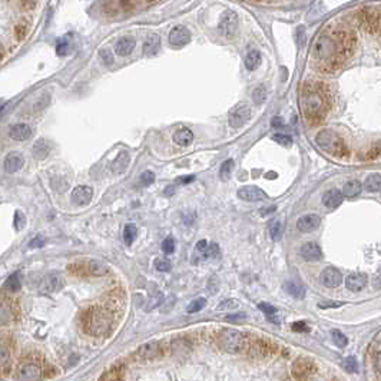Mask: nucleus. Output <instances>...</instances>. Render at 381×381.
I'll return each mask as SVG.
<instances>
[{"label":"nucleus","mask_w":381,"mask_h":381,"mask_svg":"<svg viewBox=\"0 0 381 381\" xmlns=\"http://www.w3.org/2000/svg\"><path fill=\"white\" fill-rule=\"evenodd\" d=\"M244 318H247L245 314H237V315H229V317H227V321H238V319Z\"/></svg>","instance_id":"nucleus-58"},{"label":"nucleus","mask_w":381,"mask_h":381,"mask_svg":"<svg viewBox=\"0 0 381 381\" xmlns=\"http://www.w3.org/2000/svg\"><path fill=\"white\" fill-rule=\"evenodd\" d=\"M271 124H272V126H274V128H282V126H284V121H282L279 116H275V118L271 121Z\"/></svg>","instance_id":"nucleus-57"},{"label":"nucleus","mask_w":381,"mask_h":381,"mask_svg":"<svg viewBox=\"0 0 381 381\" xmlns=\"http://www.w3.org/2000/svg\"><path fill=\"white\" fill-rule=\"evenodd\" d=\"M238 196L242 201L248 202H258V201H265L268 195L258 186H244L238 191Z\"/></svg>","instance_id":"nucleus-11"},{"label":"nucleus","mask_w":381,"mask_h":381,"mask_svg":"<svg viewBox=\"0 0 381 381\" xmlns=\"http://www.w3.org/2000/svg\"><path fill=\"white\" fill-rule=\"evenodd\" d=\"M51 144L46 141V139H39L36 144L33 145V156L36 158V159H45L48 155L51 154Z\"/></svg>","instance_id":"nucleus-27"},{"label":"nucleus","mask_w":381,"mask_h":381,"mask_svg":"<svg viewBox=\"0 0 381 381\" xmlns=\"http://www.w3.org/2000/svg\"><path fill=\"white\" fill-rule=\"evenodd\" d=\"M162 251H164V254H166V255L174 254V251H175V241H174V238L168 237L166 239L162 241Z\"/></svg>","instance_id":"nucleus-48"},{"label":"nucleus","mask_w":381,"mask_h":381,"mask_svg":"<svg viewBox=\"0 0 381 381\" xmlns=\"http://www.w3.org/2000/svg\"><path fill=\"white\" fill-rule=\"evenodd\" d=\"M11 360V354L9 350L3 345H0V368H5L8 365V362Z\"/></svg>","instance_id":"nucleus-50"},{"label":"nucleus","mask_w":381,"mask_h":381,"mask_svg":"<svg viewBox=\"0 0 381 381\" xmlns=\"http://www.w3.org/2000/svg\"><path fill=\"white\" fill-rule=\"evenodd\" d=\"M48 103H49V95H43L41 99L35 103V106H33V111H35V112H39V111L45 109V108L48 106Z\"/></svg>","instance_id":"nucleus-51"},{"label":"nucleus","mask_w":381,"mask_h":381,"mask_svg":"<svg viewBox=\"0 0 381 381\" xmlns=\"http://www.w3.org/2000/svg\"><path fill=\"white\" fill-rule=\"evenodd\" d=\"M25 164V159H23V156H22L19 152H11V154H8V156L5 158V171L8 172V174H15V172H18L19 169H22V166Z\"/></svg>","instance_id":"nucleus-19"},{"label":"nucleus","mask_w":381,"mask_h":381,"mask_svg":"<svg viewBox=\"0 0 381 381\" xmlns=\"http://www.w3.org/2000/svg\"><path fill=\"white\" fill-rule=\"evenodd\" d=\"M351 43L350 35L345 32H340L335 36L321 35L318 41L315 42L312 55L324 66H335L338 65L341 56L347 55Z\"/></svg>","instance_id":"nucleus-1"},{"label":"nucleus","mask_w":381,"mask_h":381,"mask_svg":"<svg viewBox=\"0 0 381 381\" xmlns=\"http://www.w3.org/2000/svg\"><path fill=\"white\" fill-rule=\"evenodd\" d=\"M159 354H161V347L158 342H146L136 351V355L144 360H154Z\"/></svg>","instance_id":"nucleus-20"},{"label":"nucleus","mask_w":381,"mask_h":381,"mask_svg":"<svg viewBox=\"0 0 381 381\" xmlns=\"http://www.w3.org/2000/svg\"><path fill=\"white\" fill-rule=\"evenodd\" d=\"M192 141H194V134L189 129H186V128L178 131L174 135V142L176 145H179V146H188V145L192 144Z\"/></svg>","instance_id":"nucleus-31"},{"label":"nucleus","mask_w":381,"mask_h":381,"mask_svg":"<svg viewBox=\"0 0 381 381\" xmlns=\"http://www.w3.org/2000/svg\"><path fill=\"white\" fill-rule=\"evenodd\" d=\"M272 139L275 142H278L279 145H282V146H289V145L292 144V138L289 135L285 134H275L272 136Z\"/></svg>","instance_id":"nucleus-49"},{"label":"nucleus","mask_w":381,"mask_h":381,"mask_svg":"<svg viewBox=\"0 0 381 381\" xmlns=\"http://www.w3.org/2000/svg\"><path fill=\"white\" fill-rule=\"evenodd\" d=\"M341 365H342L344 370L348 371V372H355V371H357V360H355L354 357H347V358H344Z\"/></svg>","instance_id":"nucleus-46"},{"label":"nucleus","mask_w":381,"mask_h":381,"mask_svg":"<svg viewBox=\"0 0 381 381\" xmlns=\"http://www.w3.org/2000/svg\"><path fill=\"white\" fill-rule=\"evenodd\" d=\"M205 304H206L205 298H196L194 299L189 305H188L186 311H188V314H195V312H199L201 309L204 308V307H205Z\"/></svg>","instance_id":"nucleus-43"},{"label":"nucleus","mask_w":381,"mask_h":381,"mask_svg":"<svg viewBox=\"0 0 381 381\" xmlns=\"http://www.w3.org/2000/svg\"><path fill=\"white\" fill-rule=\"evenodd\" d=\"M248 338L237 330L232 328H225L219 332L218 335V344L221 348H224L228 352H239L245 350Z\"/></svg>","instance_id":"nucleus-4"},{"label":"nucleus","mask_w":381,"mask_h":381,"mask_svg":"<svg viewBox=\"0 0 381 381\" xmlns=\"http://www.w3.org/2000/svg\"><path fill=\"white\" fill-rule=\"evenodd\" d=\"M262 209H265V211H261L262 214H271V212H274L275 211V206H271V208H262Z\"/></svg>","instance_id":"nucleus-61"},{"label":"nucleus","mask_w":381,"mask_h":381,"mask_svg":"<svg viewBox=\"0 0 381 381\" xmlns=\"http://www.w3.org/2000/svg\"><path fill=\"white\" fill-rule=\"evenodd\" d=\"M292 330L294 331H308V327L305 325V322H295L292 325Z\"/></svg>","instance_id":"nucleus-56"},{"label":"nucleus","mask_w":381,"mask_h":381,"mask_svg":"<svg viewBox=\"0 0 381 381\" xmlns=\"http://www.w3.org/2000/svg\"><path fill=\"white\" fill-rule=\"evenodd\" d=\"M338 305H341L338 302H325V304H319L321 308H330V307H338Z\"/></svg>","instance_id":"nucleus-59"},{"label":"nucleus","mask_w":381,"mask_h":381,"mask_svg":"<svg viewBox=\"0 0 381 381\" xmlns=\"http://www.w3.org/2000/svg\"><path fill=\"white\" fill-rule=\"evenodd\" d=\"M155 268L158 271H161V272H168V271H171L172 264L168 259H165V258H156L155 259Z\"/></svg>","instance_id":"nucleus-44"},{"label":"nucleus","mask_w":381,"mask_h":381,"mask_svg":"<svg viewBox=\"0 0 381 381\" xmlns=\"http://www.w3.org/2000/svg\"><path fill=\"white\" fill-rule=\"evenodd\" d=\"M319 224L321 218L317 214H307L297 221V229L299 232H312L319 227Z\"/></svg>","instance_id":"nucleus-16"},{"label":"nucleus","mask_w":381,"mask_h":381,"mask_svg":"<svg viewBox=\"0 0 381 381\" xmlns=\"http://www.w3.org/2000/svg\"><path fill=\"white\" fill-rule=\"evenodd\" d=\"M342 201H344V196L341 194V191L335 189V188L327 191L324 194V196H322V204L327 206V208H331V209L340 206L342 204Z\"/></svg>","instance_id":"nucleus-22"},{"label":"nucleus","mask_w":381,"mask_h":381,"mask_svg":"<svg viewBox=\"0 0 381 381\" xmlns=\"http://www.w3.org/2000/svg\"><path fill=\"white\" fill-rule=\"evenodd\" d=\"M69 269L71 272L75 274V275H88V268H86V264L85 262H76V264H72L69 265Z\"/></svg>","instance_id":"nucleus-45"},{"label":"nucleus","mask_w":381,"mask_h":381,"mask_svg":"<svg viewBox=\"0 0 381 381\" xmlns=\"http://www.w3.org/2000/svg\"><path fill=\"white\" fill-rule=\"evenodd\" d=\"M261 65V53L258 51H249L245 56V68L248 71H255Z\"/></svg>","instance_id":"nucleus-35"},{"label":"nucleus","mask_w":381,"mask_h":381,"mask_svg":"<svg viewBox=\"0 0 381 381\" xmlns=\"http://www.w3.org/2000/svg\"><path fill=\"white\" fill-rule=\"evenodd\" d=\"M361 189H362V185H361L360 181H350V182H347L344 188H342V196H345V198H354V196H357L361 192Z\"/></svg>","instance_id":"nucleus-33"},{"label":"nucleus","mask_w":381,"mask_h":381,"mask_svg":"<svg viewBox=\"0 0 381 381\" xmlns=\"http://www.w3.org/2000/svg\"><path fill=\"white\" fill-rule=\"evenodd\" d=\"M347 288L351 291H360L367 285V275L360 274V272H354L347 277Z\"/></svg>","instance_id":"nucleus-23"},{"label":"nucleus","mask_w":381,"mask_h":381,"mask_svg":"<svg viewBox=\"0 0 381 381\" xmlns=\"http://www.w3.org/2000/svg\"><path fill=\"white\" fill-rule=\"evenodd\" d=\"M258 308L261 309L264 314H265V317H267L271 322H274V324H279V317H278V309L275 308L274 305H271V304H268V302H261L259 305H258Z\"/></svg>","instance_id":"nucleus-32"},{"label":"nucleus","mask_w":381,"mask_h":381,"mask_svg":"<svg viewBox=\"0 0 381 381\" xmlns=\"http://www.w3.org/2000/svg\"><path fill=\"white\" fill-rule=\"evenodd\" d=\"M191 181H194V176H186V178H181L179 179V182H182V184H188Z\"/></svg>","instance_id":"nucleus-60"},{"label":"nucleus","mask_w":381,"mask_h":381,"mask_svg":"<svg viewBox=\"0 0 381 381\" xmlns=\"http://www.w3.org/2000/svg\"><path fill=\"white\" fill-rule=\"evenodd\" d=\"M277 344L271 342L268 340H262V338H257L254 341H249L247 342L248 354L255 357V358H267V357H271L277 352Z\"/></svg>","instance_id":"nucleus-7"},{"label":"nucleus","mask_w":381,"mask_h":381,"mask_svg":"<svg viewBox=\"0 0 381 381\" xmlns=\"http://www.w3.org/2000/svg\"><path fill=\"white\" fill-rule=\"evenodd\" d=\"M331 335H332V341H334V344H335L337 347H340V348L347 347L348 338H347L340 330H332L331 331Z\"/></svg>","instance_id":"nucleus-42"},{"label":"nucleus","mask_w":381,"mask_h":381,"mask_svg":"<svg viewBox=\"0 0 381 381\" xmlns=\"http://www.w3.org/2000/svg\"><path fill=\"white\" fill-rule=\"evenodd\" d=\"M43 244H45V239H43L41 235H38V237L32 239L31 244H29V247L31 248H41V247H43Z\"/></svg>","instance_id":"nucleus-55"},{"label":"nucleus","mask_w":381,"mask_h":381,"mask_svg":"<svg viewBox=\"0 0 381 381\" xmlns=\"http://www.w3.org/2000/svg\"><path fill=\"white\" fill-rule=\"evenodd\" d=\"M299 255L305 261L312 262V261H319L322 258V252H321V248L315 242H307L299 248Z\"/></svg>","instance_id":"nucleus-18"},{"label":"nucleus","mask_w":381,"mask_h":381,"mask_svg":"<svg viewBox=\"0 0 381 381\" xmlns=\"http://www.w3.org/2000/svg\"><path fill=\"white\" fill-rule=\"evenodd\" d=\"M41 367L35 362H28V364L22 365L19 374H18V380L19 381H41Z\"/></svg>","instance_id":"nucleus-13"},{"label":"nucleus","mask_w":381,"mask_h":381,"mask_svg":"<svg viewBox=\"0 0 381 381\" xmlns=\"http://www.w3.org/2000/svg\"><path fill=\"white\" fill-rule=\"evenodd\" d=\"M101 59H102L103 65H106V66H111L112 63H114V58H112V53L109 51H106V49H103L101 51Z\"/></svg>","instance_id":"nucleus-52"},{"label":"nucleus","mask_w":381,"mask_h":381,"mask_svg":"<svg viewBox=\"0 0 381 381\" xmlns=\"http://www.w3.org/2000/svg\"><path fill=\"white\" fill-rule=\"evenodd\" d=\"M362 21L367 25L368 31L372 33H378L380 29V11L377 9H365L362 12Z\"/></svg>","instance_id":"nucleus-17"},{"label":"nucleus","mask_w":381,"mask_h":381,"mask_svg":"<svg viewBox=\"0 0 381 381\" xmlns=\"http://www.w3.org/2000/svg\"><path fill=\"white\" fill-rule=\"evenodd\" d=\"M235 307H238V302L235 299H227L225 302L218 305V309H234Z\"/></svg>","instance_id":"nucleus-54"},{"label":"nucleus","mask_w":381,"mask_h":381,"mask_svg":"<svg viewBox=\"0 0 381 381\" xmlns=\"http://www.w3.org/2000/svg\"><path fill=\"white\" fill-rule=\"evenodd\" d=\"M136 235H138V229H136V225L135 224H126L124 229V241L126 245H131L134 244V241L136 239Z\"/></svg>","instance_id":"nucleus-39"},{"label":"nucleus","mask_w":381,"mask_h":381,"mask_svg":"<svg viewBox=\"0 0 381 381\" xmlns=\"http://www.w3.org/2000/svg\"><path fill=\"white\" fill-rule=\"evenodd\" d=\"M68 52H69V43L66 41L59 42L58 46H56V53H58L59 56H65Z\"/></svg>","instance_id":"nucleus-53"},{"label":"nucleus","mask_w":381,"mask_h":381,"mask_svg":"<svg viewBox=\"0 0 381 381\" xmlns=\"http://www.w3.org/2000/svg\"><path fill=\"white\" fill-rule=\"evenodd\" d=\"M92 196H93V189L91 186H86V185H81V186H76L75 189L72 191V195H71V199H72V202L75 205H88L91 201H92Z\"/></svg>","instance_id":"nucleus-12"},{"label":"nucleus","mask_w":381,"mask_h":381,"mask_svg":"<svg viewBox=\"0 0 381 381\" xmlns=\"http://www.w3.org/2000/svg\"><path fill=\"white\" fill-rule=\"evenodd\" d=\"M284 289L287 294H289L294 298H304V295H305V288L297 281H287L284 284Z\"/></svg>","instance_id":"nucleus-28"},{"label":"nucleus","mask_w":381,"mask_h":381,"mask_svg":"<svg viewBox=\"0 0 381 381\" xmlns=\"http://www.w3.org/2000/svg\"><path fill=\"white\" fill-rule=\"evenodd\" d=\"M319 281H321L322 285H325V287H328V288H335V287L341 285V282H342V275H341V272L337 268L328 267L321 272Z\"/></svg>","instance_id":"nucleus-10"},{"label":"nucleus","mask_w":381,"mask_h":381,"mask_svg":"<svg viewBox=\"0 0 381 381\" xmlns=\"http://www.w3.org/2000/svg\"><path fill=\"white\" fill-rule=\"evenodd\" d=\"M234 168H235V162L232 161V159H227L222 166H221V171H219V178L222 179V181H228L231 175H232V172H234Z\"/></svg>","instance_id":"nucleus-40"},{"label":"nucleus","mask_w":381,"mask_h":381,"mask_svg":"<svg viewBox=\"0 0 381 381\" xmlns=\"http://www.w3.org/2000/svg\"><path fill=\"white\" fill-rule=\"evenodd\" d=\"M19 277H21L19 272L11 275L9 278L6 279V282H5V289H8L9 292H18L22 287V281Z\"/></svg>","instance_id":"nucleus-38"},{"label":"nucleus","mask_w":381,"mask_h":381,"mask_svg":"<svg viewBox=\"0 0 381 381\" xmlns=\"http://www.w3.org/2000/svg\"><path fill=\"white\" fill-rule=\"evenodd\" d=\"M155 181V174L151 172V171H145L142 172V175L139 176V182L142 186H149L154 184Z\"/></svg>","instance_id":"nucleus-47"},{"label":"nucleus","mask_w":381,"mask_h":381,"mask_svg":"<svg viewBox=\"0 0 381 381\" xmlns=\"http://www.w3.org/2000/svg\"><path fill=\"white\" fill-rule=\"evenodd\" d=\"M364 188L368 191V192H378L381 188V176L380 174H371L365 182H364Z\"/></svg>","instance_id":"nucleus-36"},{"label":"nucleus","mask_w":381,"mask_h":381,"mask_svg":"<svg viewBox=\"0 0 381 381\" xmlns=\"http://www.w3.org/2000/svg\"><path fill=\"white\" fill-rule=\"evenodd\" d=\"M129 162H131V156L128 152H119V155L116 156L112 162V171L115 174H122L126 171V168L129 166Z\"/></svg>","instance_id":"nucleus-25"},{"label":"nucleus","mask_w":381,"mask_h":381,"mask_svg":"<svg viewBox=\"0 0 381 381\" xmlns=\"http://www.w3.org/2000/svg\"><path fill=\"white\" fill-rule=\"evenodd\" d=\"M282 232H284V224H282V221L275 219V221L269 225V237H271L272 241H279L281 237H282Z\"/></svg>","instance_id":"nucleus-37"},{"label":"nucleus","mask_w":381,"mask_h":381,"mask_svg":"<svg viewBox=\"0 0 381 381\" xmlns=\"http://www.w3.org/2000/svg\"><path fill=\"white\" fill-rule=\"evenodd\" d=\"M9 136L15 141H28L32 136V129L29 125L16 124L9 129Z\"/></svg>","instance_id":"nucleus-21"},{"label":"nucleus","mask_w":381,"mask_h":381,"mask_svg":"<svg viewBox=\"0 0 381 381\" xmlns=\"http://www.w3.org/2000/svg\"><path fill=\"white\" fill-rule=\"evenodd\" d=\"M291 372L297 381H309L317 372V364L308 357H299L294 361Z\"/></svg>","instance_id":"nucleus-6"},{"label":"nucleus","mask_w":381,"mask_h":381,"mask_svg":"<svg viewBox=\"0 0 381 381\" xmlns=\"http://www.w3.org/2000/svg\"><path fill=\"white\" fill-rule=\"evenodd\" d=\"M206 247H208V241H205V239H201V241L196 242L195 249H194V257H192V262L194 264H198L201 261H205Z\"/></svg>","instance_id":"nucleus-34"},{"label":"nucleus","mask_w":381,"mask_h":381,"mask_svg":"<svg viewBox=\"0 0 381 381\" xmlns=\"http://www.w3.org/2000/svg\"><path fill=\"white\" fill-rule=\"evenodd\" d=\"M315 142L321 149L327 151L332 155L342 156L345 154V146L342 144L341 138L331 129H322L315 136Z\"/></svg>","instance_id":"nucleus-5"},{"label":"nucleus","mask_w":381,"mask_h":381,"mask_svg":"<svg viewBox=\"0 0 381 381\" xmlns=\"http://www.w3.org/2000/svg\"><path fill=\"white\" fill-rule=\"evenodd\" d=\"M252 101L255 105H262V103L267 101V89L264 85H259L254 89V93H252Z\"/></svg>","instance_id":"nucleus-41"},{"label":"nucleus","mask_w":381,"mask_h":381,"mask_svg":"<svg viewBox=\"0 0 381 381\" xmlns=\"http://www.w3.org/2000/svg\"><path fill=\"white\" fill-rule=\"evenodd\" d=\"M299 106L304 116L309 122H318L327 112L325 92L319 91L315 85H309V83L304 85L301 96H299Z\"/></svg>","instance_id":"nucleus-2"},{"label":"nucleus","mask_w":381,"mask_h":381,"mask_svg":"<svg viewBox=\"0 0 381 381\" xmlns=\"http://www.w3.org/2000/svg\"><path fill=\"white\" fill-rule=\"evenodd\" d=\"M238 28H239V21H238V15L237 12L234 11H227L221 21H219V25H218V31L219 33L227 38V39H232L235 38L238 33Z\"/></svg>","instance_id":"nucleus-8"},{"label":"nucleus","mask_w":381,"mask_h":381,"mask_svg":"<svg viewBox=\"0 0 381 381\" xmlns=\"http://www.w3.org/2000/svg\"><path fill=\"white\" fill-rule=\"evenodd\" d=\"M63 285H65V279H63L62 274L49 272L45 275V278L42 279L41 289L45 292H56V291L62 289Z\"/></svg>","instance_id":"nucleus-9"},{"label":"nucleus","mask_w":381,"mask_h":381,"mask_svg":"<svg viewBox=\"0 0 381 381\" xmlns=\"http://www.w3.org/2000/svg\"><path fill=\"white\" fill-rule=\"evenodd\" d=\"M191 41V33L185 26H176L169 33V43L175 48H182Z\"/></svg>","instance_id":"nucleus-14"},{"label":"nucleus","mask_w":381,"mask_h":381,"mask_svg":"<svg viewBox=\"0 0 381 381\" xmlns=\"http://www.w3.org/2000/svg\"><path fill=\"white\" fill-rule=\"evenodd\" d=\"M86 268H88V274L91 275H96V277H102V275H106L108 274V267L106 264H103L102 261H96V259H92L86 264Z\"/></svg>","instance_id":"nucleus-29"},{"label":"nucleus","mask_w":381,"mask_h":381,"mask_svg":"<svg viewBox=\"0 0 381 381\" xmlns=\"http://www.w3.org/2000/svg\"><path fill=\"white\" fill-rule=\"evenodd\" d=\"M112 324H114L112 314L102 307H92L83 314V330L93 337L108 334Z\"/></svg>","instance_id":"nucleus-3"},{"label":"nucleus","mask_w":381,"mask_h":381,"mask_svg":"<svg viewBox=\"0 0 381 381\" xmlns=\"http://www.w3.org/2000/svg\"><path fill=\"white\" fill-rule=\"evenodd\" d=\"M135 49V39L132 38H122V39H119L118 43H116V46H115V51L116 53L119 55V56H128V55H131Z\"/></svg>","instance_id":"nucleus-24"},{"label":"nucleus","mask_w":381,"mask_h":381,"mask_svg":"<svg viewBox=\"0 0 381 381\" xmlns=\"http://www.w3.org/2000/svg\"><path fill=\"white\" fill-rule=\"evenodd\" d=\"M124 365H115L101 375L99 381H124Z\"/></svg>","instance_id":"nucleus-26"},{"label":"nucleus","mask_w":381,"mask_h":381,"mask_svg":"<svg viewBox=\"0 0 381 381\" xmlns=\"http://www.w3.org/2000/svg\"><path fill=\"white\" fill-rule=\"evenodd\" d=\"M159 45H161V39L158 35H151L144 45V53L146 56H154L159 51Z\"/></svg>","instance_id":"nucleus-30"},{"label":"nucleus","mask_w":381,"mask_h":381,"mask_svg":"<svg viewBox=\"0 0 381 381\" xmlns=\"http://www.w3.org/2000/svg\"><path fill=\"white\" fill-rule=\"evenodd\" d=\"M249 118H251V109L247 105H241L229 116V125L232 128H241L242 125H245V122L249 121Z\"/></svg>","instance_id":"nucleus-15"}]
</instances>
